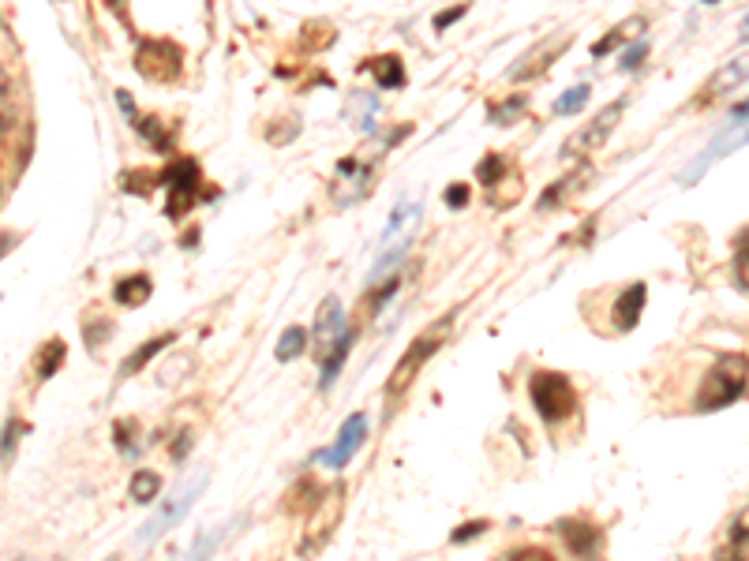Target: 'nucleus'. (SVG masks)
Listing matches in <instances>:
<instances>
[{"mask_svg": "<svg viewBox=\"0 0 749 561\" xmlns=\"http://www.w3.org/2000/svg\"><path fill=\"white\" fill-rule=\"evenodd\" d=\"M529 400L547 427H555L578 412V390H573V382L559 371H536L529 378Z\"/></svg>", "mask_w": 749, "mask_h": 561, "instance_id": "1", "label": "nucleus"}, {"mask_svg": "<svg viewBox=\"0 0 749 561\" xmlns=\"http://www.w3.org/2000/svg\"><path fill=\"white\" fill-rule=\"evenodd\" d=\"M745 397V355H723V360L705 374V386L697 393V408L701 412H716V408L738 404Z\"/></svg>", "mask_w": 749, "mask_h": 561, "instance_id": "2", "label": "nucleus"}, {"mask_svg": "<svg viewBox=\"0 0 749 561\" xmlns=\"http://www.w3.org/2000/svg\"><path fill=\"white\" fill-rule=\"evenodd\" d=\"M207 479H210V472L203 468V472H195L191 479H184L180 487H177V494H172L162 509H158V517L150 520L143 531H139V543H154L158 535H165V531H172L177 528L184 517H188V509L199 501V494H203V487H207Z\"/></svg>", "mask_w": 749, "mask_h": 561, "instance_id": "3", "label": "nucleus"}, {"mask_svg": "<svg viewBox=\"0 0 749 561\" xmlns=\"http://www.w3.org/2000/svg\"><path fill=\"white\" fill-rule=\"evenodd\" d=\"M446 329H449V318H442L439 329H428V334H420V337L409 345V352L402 355V360H397V367H393V374H390V382H386V397H390V400H393V397H402V390L412 386V378L420 374V367L428 363L431 355L442 348Z\"/></svg>", "mask_w": 749, "mask_h": 561, "instance_id": "4", "label": "nucleus"}, {"mask_svg": "<svg viewBox=\"0 0 749 561\" xmlns=\"http://www.w3.org/2000/svg\"><path fill=\"white\" fill-rule=\"evenodd\" d=\"M135 68L154 83H165V79H177L180 71V49L172 41H162V38H150V41H139L135 49Z\"/></svg>", "mask_w": 749, "mask_h": 561, "instance_id": "5", "label": "nucleus"}, {"mask_svg": "<svg viewBox=\"0 0 749 561\" xmlns=\"http://www.w3.org/2000/svg\"><path fill=\"white\" fill-rule=\"evenodd\" d=\"M364 442H367V416H364V412H353V416L341 423L338 442H334L330 449L315 453V461H319V464H327V468H345V464L360 453Z\"/></svg>", "mask_w": 749, "mask_h": 561, "instance_id": "6", "label": "nucleus"}, {"mask_svg": "<svg viewBox=\"0 0 749 561\" xmlns=\"http://www.w3.org/2000/svg\"><path fill=\"white\" fill-rule=\"evenodd\" d=\"M162 180L169 188V217H180L191 202H195V188H199V165L195 161H172L165 172H162Z\"/></svg>", "mask_w": 749, "mask_h": 561, "instance_id": "7", "label": "nucleus"}, {"mask_svg": "<svg viewBox=\"0 0 749 561\" xmlns=\"http://www.w3.org/2000/svg\"><path fill=\"white\" fill-rule=\"evenodd\" d=\"M622 113H626V97H618L615 106H607L604 113H596V120L585 127V132H581V135H573V139L566 143V158H569V154H588V150L604 146V143L611 139V132H615V124L622 120Z\"/></svg>", "mask_w": 749, "mask_h": 561, "instance_id": "8", "label": "nucleus"}, {"mask_svg": "<svg viewBox=\"0 0 749 561\" xmlns=\"http://www.w3.org/2000/svg\"><path fill=\"white\" fill-rule=\"evenodd\" d=\"M555 531L562 535L566 550H573L578 557H596L599 547H604V535H599V528L588 524V520H559Z\"/></svg>", "mask_w": 749, "mask_h": 561, "instance_id": "9", "label": "nucleus"}, {"mask_svg": "<svg viewBox=\"0 0 749 561\" xmlns=\"http://www.w3.org/2000/svg\"><path fill=\"white\" fill-rule=\"evenodd\" d=\"M341 329H345L341 303H338V296H327V299H322L319 318H315V334H308V337H315V360H322V352L334 345V337L341 334Z\"/></svg>", "mask_w": 749, "mask_h": 561, "instance_id": "10", "label": "nucleus"}, {"mask_svg": "<svg viewBox=\"0 0 749 561\" xmlns=\"http://www.w3.org/2000/svg\"><path fill=\"white\" fill-rule=\"evenodd\" d=\"M353 341H356V329H353V326H345L341 334L334 337V345L322 352V360H319V363H322V374H319V386H322V390H330V386H334V378L341 374V363L348 360V352H353Z\"/></svg>", "mask_w": 749, "mask_h": 561, "instance_id": "11", "label": "nucleus"}, {"mask_svg": "<svg viewBox=\"0 0 749 561\" xmlns=\"http://www.w3.org/2000/svg\"><path fill=\"white\" fill-rule=\"evenodd\" d=\"M644 303H648V289L644 285H630L626 292L615 299V326L622 329V334H630V329L641 322Z\"/></svg>", "mask_w": 749, "mask_h": 561, "instance_id": "12", "label": "nucleus"}, {"mask_svg": "<svg viewBox=\"0 0 749 561\" xmlns=\"http://www.w3.org/2000/svg\"><path fill=\"white\" fill-rule=\"evenodd\" d=\"M562 49H566V41H543V45H536L529 57L513 64L510 79H532V75H540L547 64H551V57H559V53H562Z\"/></svg>", "mask_w": 749, "mask_h": 561, "instance_id": "13", "label": "nucleus"}, {"mask_svg": "<svg viewBox=\"0 0 749 561\" xmlns=\"http://www.w3.org/2000/svg\"><path fill=\"white\" fill-rule=\"evenodd\" d=\"M150 296H154V285H150L146 273L124 277V280H116V289H113V299L120 303V308H143Z\"/></svg>", "mask_w": 749, "mask_h": 561, "instance_id": "14", "label": "nucleus"}, {"mask_svg": "<svg viewBox=\"0 0 749 561\" xmlns=\"http://www.w3.org/2000/svg\"><path fill=\"white\" fill-rule=\"evenodd\" d=\"M172 341H177V334H162V337H150L146 345H139V348L128 355V360L120 363V378H132V374H139V371H143L150 360H154L158 352H165Z\"/></svg>", "mask_w": 749, "mask_h": 561, "instance_id": "15", "label": "nucleus"}, {"mask_svg": "<svg viewBox=\"0 0 749 561\" xmlns=\"http://www.w3.org/2000/svg\"><path fill=\"white\" fill-rule=\"evenodd\" d=\"M371 75H374V83H379V87L397 90V87L405 83V64H402V57H393V53H386V57H374Z\"/></svg>", "mask_w": 749, "mask_h": 561, "instance_id": "16", "label": "nucleus"}, {"mask_svg": "<svg viewBox=\"0 0 749 561\" xmlns=\"http://www.w3.org/2000/svg\"><path fill=\"white\" fill-rule=\"evenodd\" d=\"M641 34H644V15H630L626 23H622V27H615L604 41L596 45V57H604V53H611V49H618V45H626L630 38H637L641 41Z\"/></svg>", "mask_w": 749, "mask_h": 561, "instance_id": "17", "label": "nucleus"}, {"mask_svg": "<svg viewBox=\"0 0 749 561\" xmlns=\"http://www.w3.org/2000/svg\"><path fill=\"white\" fill-rule=\"evenodd\" d=\"M745 83V60H735V64H727V68H719L716 71V79L708 83V90L701 94V101L705 97H716V94H731L735 87H742Z\"/></svg>", "mask_w": 749, "mask_h": 561, "instance_id": "18", "label": "nucleus"}, {"mask_svg": "<svg viewBox=\"0 0 749 561\" xmlns=\"http://www.w3.org/2000/svg\"><path fill=\"white\" fill-rule=\"evenodd\" d=\"M304 352H308V329L304 326H289L285 334H282V341H278V348H273V355H278L282 363L300 360Z\"/></svg>", "mask_w": 749, "mask_h": 561, "instance_id": "19", "label": "nucleus"}, {"mask_svg": "<svg viewBox=\"0 0 749 561\" xmlns=\"http://www.w3.org/2000/svg\"><path fill=\"white\" fill-rule=\"evenodd\" d=\"M15 83L8 79V75H0V135H8L12 127H15Z\"/></svg>", "mask_w": 749, "mask_h": 561, "instance_id": "20", "label": "nucleus"}, {"mask_svg": "<svg viewBox=\"0 0 749 561\" xmlns=\"http://www.w3.org/2000/svg\"><path fill=\"white\" fill-rule=\"evenodd\" d=\"M158 491H162V475H158V472L143 468V472H135V475H132V498H135L139 505L154 501V498H158Z\"/></svg>", "mask_w": 749, "mask_h": 561, "instance_id": "21", "label": "nucleus"}, {"mask_svg": "<svg viewBox=\"0 0 749 561\" xmlns=\"http://www.w3.org/2000/svg\"><path fill=\"white\" fill-rule=\"evenodd\" d=\"M64 355H68V348H64V341H49L45 348H42V355H38V378L45 382V378H53L57 371H60V363H64Z\"/></svg>", "mask_w": 749, "mask_h": 561, "instance_id": "22", "label": "nucleus"}, {"mask_svg": "<svg viewBox=\"0 0 749 561\" xmlns=\"http://www.w3.org/2000/svg\"><path fill=\"white\" fill-rule=\"evenodd\" d=\"M588 83H581V87H569L559 101H555V116H573V113H581L585 109V101H588Z\"/></svg>", "mask_w": 749, "mask_h": 561, "instance_id": "23", "label": "nucleus"}, {"mask_svg": "<svg viewBox=\"0 0 749 561\" xmlns=\"http://www.w3.org/2000/svg\"><path fill=\"white\" fill-rule=\"evenodd\" d=\"M135 423L132 419H116V430H113V438H116V449L124 453V456H132L135 453V442H132V435H135Z\"/></svg>", "mask_w": 749, "mask_h": 561, "instance_id": "24", "label": "nucleus"}, {"mask_svg": "<svg viewBox=\"0 0 749 561\" xmlns=\"http://www.w3.org/2000/svg\"><path fill=\"white\" fill-rule=\"evenodd\" d=\"M644 57H648V41L641 38V41H633V45L626 49V53H622V60H618V64H622V71H633Z\"/></svg>", "mask_w": 749, "mask_h": 561, "instance_id": "25", "label": "nucleus"}, {"mask_svg": "<svg viewBox=\"0 0 749 561\" xmlns=\"http://www.w3.org/2000/svg\"><path fill=\"white\" fill-rule=\"evenodd\" d=\"M476 176H480V180H484V184H495V180H498V176H503V158H498V154H487V158L480 161Z\"/></svg>", "mask_w": 749, "mask_h": 561, "instance_id": "26", "label": "nucleus"}, {"mask_svg": "<svg viewBox=\"0 0 749 561\" xmlns=\"http://www.w3.org/2000/svg\"><path fill=\"white\" fill-rule=\"evenodd\" d=\"M521 113H524V97H510L503 109H491V120H495V124H510V120L521 116Z\"/></svg>", "mask_w": 749, "mask_h": 561, "instance_id": "27", "label": "nucleus"}, {"mask_svg": "<svg viewBox=\"0 0 749 561\" xmlns=\"http://www.w3.org/2000/svg\"><path fill=\"white\" fill-rule=\"evenodd\" d=\"M487 531V520H476V524H461V528H454V535H449V543H472L476 535H484Z\"/></svg>", "mask_w": 749, "mask_h": 561, "instance_id": "28", "label": "nucleus"}, {"mask_svg": "<svg viewBox=\"0 0 749 561\" xmlns=\"http://www.w3.org/2000/svg\"><path fill=\"white\" fill-rule=\"evenodd\" d=\"M510 561H555L551 550H543V547H521L510 554Z\"/></svg>", "mask_w": 749, "mask_h": 561, "instance_id": "29", "label": "nucleus"}, {"mask_svg": "<svg viewBox=\"0 0 749 561\" xmlns=\"http://www.w3.org/2000/svg\"><path fill=\"white\" fill-rule=\"evenodd\" d=\"M446 207H449V210L468 207V184H449V188H446Z\"/></svg>", "mask_w": 749, "mask_h": 561, "instance_id": "30", "label": "nucleus"}, {"mask_svg": "<svg viewBox=\"0 0 749 561\" xmlns=\"http://www.w3.org/2000/svg\"><path fill=\"white\" fill-rule=\"evenodd\" d=\"M738 292H745V228L738 233V273H735Z\"/></svg>", "mask_w": 749, "mask_h": 561, "instance_id": "31", "label": "nucleus"}, {"mask_svg": "<svg viewBox=\"0 0 749 561\" xmlns=\"http://www.w3.org/2000/svg\"><path fill=\"white\" fill-rule=\"evenodd\" d=\"M461 15H465V8H461V5H458V8H449V12H442V15L435 19V31H446L449 23H458Z\"/></svg>", "mask_w": 749, "mask_h": 561, "instance_id": "32", "label": "nucleus"}, {"mask_svg": "<svg viewBox=\"0 0 749 561\" xmlns=\"http://www.w3.org/2000/svg\"><path fill=\"white\" fill-rule=\"evenodd\" d=\"M188 446H191V430H184V435L172 442V461H184V456H188Z\"/></svg>", "mask_w": 749, "mask_h": 561, "instance_id": "33", "label": "nucleus"}, {"mask_svg": "<svg viewBox=\"0 0 749 561\" xmlns=\"http://www.w3.org/2000/svg\"><path fill=\"white\" fill-rule=\"evenodd\" d=\"M5 247H12V236H0V254H5Z\"/></svg>", "mask_w": 749, "mask_h": 561, "instance_id": "34", "label": "nucleus"}, {"mask_svg": "<svg viewBox=\"0 0 749 561\" xmlns=\"http://www.w3.org/2000/svg\"><path fill=\"white\" fill-rule=\"evenodd\" d=\"M109 561H120V557H109Z\"/></svg>", "mask_w": 749, "mask_h": 561, "instance_id": "35", "label": "nucleus"}, {"mask_svg": "<svg viewBox=\"0 0 749 561\" xmlns=\"http://www.w3.org/2000/svg\"><path fill=\"white\" fill-rule=\"evenodd\" d=\"M708 5H716V0H708Z\"/></svg>", "mask_w": 749, "mask_h": 561, "instance_id": "36", "label": "nucleus"}]
</instances>
